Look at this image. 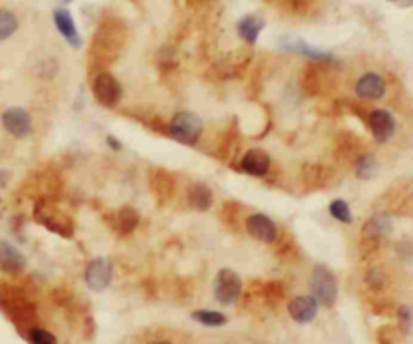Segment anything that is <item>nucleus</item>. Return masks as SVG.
<instances>
[{"instance_id": "19", "label": "nucleus", "mask_w": 413, "mask_h": 344, "mask_svg": "<svg viewBox=\"0 0 413 344\" xmlns=\"http://www.w3.org/2000/svg\"><path fill=\"white\" fill-rule=\"evenodd\" d=\"M379 170V163L373 153H363L359 155V159L355 161V175L363 181H369L375 177V173Z\"/></svg>"}, {"instance_id": "22", "label": "nucleus", "mask_w": 413, "mask_h": 344, "mask_svg": "<svg viewBox=\"0 0 413 344\" xmlns=\"http://www.w3.org/2000/svg\"><path fill=\"white\" fill-rule=\"evenodd\" d=\"M192 318L196 322L204 324V326H210V329H216V326H224L226 324V316L220 314V312H214V310H196L192 314Z\"/></svg>"}, {"instance_id": "9", "label": "nucleus", "mask_w": 413, "mask_h": 344, "mask_svg": "<svg viewBox=\"0 0 413 344\" xmlns=\"http://www.w3.org/2000/svg\"><path fill=\"white\" fill-rule=\"evenodd\" d=\"M281 51H286V53H296V55H303V57L312 58V60H319V63H335L337 58L333 57L331 53L326 51H321V49H314L310 46L309 43L300 41V39H288V37H282L281 43Z\"/></svg>"}, {"instance_id": "24", "label": "nucleus", "mask_w": 413, "mask_h": 344, "mask_svg": "<svg viewBox=\"0 0 413 344\" xmlns=\"http://www.w3.org/2000/svg\"><path fill=\"white\" fill-rule=\"evenodd\" d=\"M30 344H57V338L44 329H32L29 332Z\"/></svg>"}, {"instance_id": "7", "label": "nucleus", "mask_w": 413, "mask_h": 344, "mask_svg": "<svg viewBox=\"0 0 413 344\" xmlns=\"http://www.w3.org/2000/svg\"><path fill=\"white\" fill-rule=\"evenodd\" d=\"M111 278H113V268H111L109 260H91L85 268V284L93 292H103L105 288L111 284Z\"/></svg>"}, {"instance_id": "29", "label": "nucleus", "mask_w": 413, "mask_h": 344, "mask_svg": "<svg viewBox=\"0 0 413 344\" xmlns=\"http://www.w3.org/2000/svg\"><path fill=\"white\" fill-rule=\"evenodd\" d=\"M63 2H65V4H69V2H73V0H63Z\"/></svg>"}, {"instance_id": "18", "label": "nucleus", "mask_w": 413, "mask_h": 344, "mask_svg": "<svg viewBox=\"0 0 413 344\" xmlns=\"http://www.w3.org/2000/svg\"><path fill=\"white\" fill-rule=\"evenodd\" d=\"M389 231H391V219H389V215L387 214L373 215L369 222L365 224V228H363V234H365L367 238H373V240L383 238Z\"/></svg>"}, {"instance_id": "10", "label": "nucleus", "mask_w": 413, "mask_h": 344, "mask_svg": "<svg viewBox=\"0 0 413 344\" xmlns=\"http://www.w3.org/2000/svg\"><path fill=\"white\" fill-rule=\"evenodd\" d=\"M369 129L371 133H373V137H375L379 144L387 141V139L393 135V131H395V119H393V115L389 113V111H385V109H375V111H371Z\"/></svg>"}, {"instance_id": "23", "label": "nucleus", "mask_w": 413, "mask_h": 344, "mask_svg": "<svg viewBox=\"0 0 413 344\" xmlns=\"http://www.w3.org/2000/svg\"><path fill=\"white\" fill-rule=\"evenodd\" d=\"M329 212H331V215H333L335 219H339L341 224H351V222H353L351 208H349V203H347V201H343V200L331 201Z\"/></svg>"}, {"instance_id": "26", "label": "nucleus", "mask_w": 413, "mask_h": 344, "mask_svg": "<svg viewBox=\"0 0 413 344\" xmlns=\"http://www.w3.org/2000/svg\"><path fill=\"white\" fill-rule=\"evenodd\" d=\"M105 141H107V145H109L113 151H121V147H123V145H121V141H119V139H115L113 135H107V139H105Z\"/></svg>"}, {"instance_id": "3", "label": "nucleus", "mask_w": 413, "mask_h": 344, "mask_svg": "<svg viewBox=\"0 0 413 344\" xmlns=\"http://www.w3.org/2000/svg\"><path fill=\"white\" fill-rule=\"evenodd\" d=\"M242 294V280L234 270L230 268H222L220 272L216 274L214 280V296L216 300L224 304V306H232L236 304L238 298Z\"/></svg>"}, {"instance_id": "15", "label": "nucleus", "mask_w": 413, "mask_h": 344, "mask_svg": "<svg viewBox=\"0 0 413 344\" xmlns=\"http://www.w3.org/2000/svg\"><path fill=\"white\" fill-rule=\"evenodd\" d=\"M27 268V258L15 246L0 240V270L4 274H18Z\"/></svg>"}, {"instance_id": "17", "label": "nucleus", "mask_w": 413, "mask_h": 344, "mask_svg": "<svg viewBox=\"0 0 413 344\" xmlns=\"http://www.w3.org/2000/svg\"><path fill=\"white\" fill-rule=\"evenodd\" d=\"M214 201V193L206 184H192L188 189V203L196 212H206L212 208Z\"/></svg>"}, {"instance_id": "20", "label": "nucleus", "mask_w": 413, "mask_h": 344, "mask_svg": "<svg viewBox=\"0 0 413 344\" xmlns=\"http://www.w3.org/2000/svg\"><path fill=\"white\" fill-rule=\"evenodd\" d=\"M137 224H139V214L133 208L125 205V208L119 210L117 217H115V228L121 234H132L133 229L137 228Z\"/></svg>"}, {"instance_id": "25", "label": "nucleus", "mask_w": 413, "mask_h": 344, "mask_svg": "<svg viewBox=\"0 0 413 344\" xmlns=\"http://www.w3.org/2000/svg\"><path fill=\"white\" fill-rule=\"evenodd\" d=\"M399 322L405 332L413 330V306H401L399 308Z\"/></svg>"}, {"instance_id": "14", "label": "nucleus", "mask_w": 413, "mask_h": 344, "mask_svg": "<svg viewBox=\"0 0 413 344\" xmlns=\"http://www.w3.org/2000/svg\"><path fill=\"white\" fill-rule=\"evenodd\" d=\"M242 172H246L252 177H265L268 170H270V155L265 149L254 147L250 151H246V155L240 161Z\"/></svg>"}, {"instance_id": "2", "label": "nucleus", "mask_w": 413, "mask_h": 344, "mask_svg": "<svg viewBox=\"0 0 413 344\" xmlns=\"http://www.w3.org/2000/svg\"><path fill=\"white\" fill-rule=\"evenodd\" d=\"M309 286L317 304H321L325 308L335 306V302H337V278L326 266L319 264V266L312 268Z\"/></svg>"}, {"instance_id": "4", "label": "nucleus", "mask_w": 413, "mask_h": 344, "mask_svg": "<svg viewBox=\"0 0 413 344\" xmlns=\"http://www.w3.org/2000/svg\"><path fill=\"white\" fill-rule=\"evenodd\" d=\"M93 95L103 107H115L123 97V89L111 72H99L93 79Z\"/></svg>"}, {"instance_id": "5", "label": "nucleus", "mask_w": 413, "mask_h": 344, "mask_svg": "<svg viewBox=\"0 0 413 344\" xmlns=\"http://www.w3.org/2000/svg\"><path fill=\"white\" fill-rule=\"evenodd\" d=\"M2 127L8 135H13L16 139H23V137H29L32 133V119H30V113L23 107H8L2 117Z\"/></svg>"}, {"instance_id": "30", "label": "nucleus", "mask_w": 413, "mask_h": 344, "mask_svg": "<svg viewBox=\"0 0 413 344\" xmlns=\"http://www.w3.org/2000/svg\"><path fill=\"white\" fill-rule=\"evenodd\" d=\"M0 215H2V203H0Z\"/></svg>"}, {"instance_id": "11", "label": "nucleus", "mask_w": 413, "mask_h": 344, "mask_svg": "<svg viewBox=\"0 0 413 344\" xmlns=\"http://www.w3.org/2000/svg\"><path fill=\"white\" fill-rule=\"evenodd\" d=\"M385 85L383 77H379L377 72H365L359 81H357V85H355V93H357V97H361V99H381L385 95Z\"/></svg>"}, {"instance_id": "1", "label": "nucleus", "mask_w": 413, "mask_h": 344, "mask_svg": "<svg viewBox=\"0 0 413 344\" xmlns=\"http://www.w3.org/2000/svg\"><path fill=\"white\" fill-rule=\"evenodd\" d=\"M170 135L179 141L182 145H198L200 137H202V131H204V123L202 119L196 113H190V111H179L172 117L170 121Z\"/></svg>"}, {"instance_id": "8", "label": "nucleus", "mask_w": 413, "mask_h": 344, "mask_svg": "<svg viewBox=\"0 0 413 344\" xmlns=\"http://www.w3.org/2000/svg\"><path fill=\"white\" fill-rule=\"evenodd\" d=\"M246 231L250 234L254 240L262 244H272L279 236L277 224L265 214H252L246 219Z\"/></svg>"}, {"instance_id": "13", "label": "nucleus", "mask_w": 413, "mask_h": 344, "mask_svg": "<svg viewBox=\"0 0 413 344\" xmlns=\"http://www.w3.org/2000/svg\"><path fill=\"white\" fill-rule=\"evenodd\" d=\"M53 20H55V27H57V30L61 32V37L71 44L73 49H79V46L83 44L81 34H79V30L75 27L73 16H71V13H69L67 8H55Z\"/></svg>"}, {"instance_id": "12", "label": "nucleus", "mask_w": 413, "mask_h": 344, "mask_svg": "<svg viewBox=\"0 0 413 344\" xmlns=\"http://www.w3.org/2000/svg\"><path fill=\"white\" fill-rule=\"evenodd\" d=\"M319 312V304L312 296H296L288 302V314L298 324H309Z\"/></svg>"}, {"instance_id": "27", "label": "nucleus", "mask_w": 413, "mask_h": 344, "mask_svg": "<svg viewBox=\"0 0 413 344\" xmlns=\"http://www.w3.org/2000/svg\"><path fill=\"white\" fill-rule=\"evenodd\" d=\"M6 181H8V172H2L0 170V187L6 186Z\"/></svg>"}, {"instance_id": "16", "label": "nucleus", "mask_w": 413, "mask_h": 344, "mask_svg": "<svg viewBox=\"0 0 413 344\" xmlns=\"http://www.w3.org/2000/svg\"><path fill=\"white\" fill-rule=\"evenodd\" d=\"M265 27H266V23H265V18H262V16H258V15L242 16L236 25L238 37H240L244 43L254 44L256 41H258L260 32L265 30Z\"/></svg>"}, {"instance_id": "6", "label": "nucleus", "mask_w": 413, "mask_h": 344, "mask_svg": "<svg viewBox=\"0 0 413 344\" xmlns=\"http://www.w3.org/2000/svg\"><path fill=\"white\" fill-rule=\"evenodd\" d=\"M34 217H37L39 224L46 226V228L51 229V231H55V234L67 236V238L73 234L71 219L65 217L63 214H59V212H55L46 201H39V203H37V208H34Z\"/></svg>"}, {"instance_id": "28", "label": "nucleus", "mask_w": 413, "mask_h": 344, "mask_svg": "<svg viewBox=\"0 0 413 344\" xmlns=\"http://www.w3.org/2000/svg\"><path fill=\"white\" fill-rule=\"evenodd\" d=\"M158 344H174V343H167V340H162V343H158Z\"/></svg>"}, {"instance_id": "21", "label": "nucleus", "mask_w": 413, "mask_h": 344, "mask_svg": "<svg viewBox=\"0 0 413 344\" xmlns=\"http://www.w3.org/2000/svg\"><path fill=\"white\" fill-rule=\"evenodd\" d=\"M16 30H18V16L8 8H0V41H8Z\"/></svg>"}]
</instances>
